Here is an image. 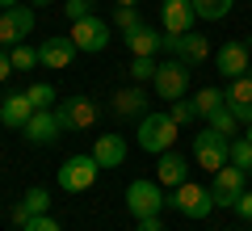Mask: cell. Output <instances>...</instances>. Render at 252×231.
I'll return each mask as SVG.
<instances>
[{
	"mask_svg": "<svg viewBox=\"0 0 252 231\" xmlns=\"http://www.w3.org/2000/svg\"><path fill=\"white\" fill-rule=\"evenodd\" d=\"M168 114H172V122H177V126H185V122H193V118H198V105L181 97V101H172V109H168Z\"/></svg>",
	"mask_w": 252,
	"mask_h": 231,
	"instance_id": "obj_31",
	"label": "cell"
},
{
	"mask_svg": "<svg viewBox=\"0 0 252 231\" xmlns=\"http://www.w3.org/2000/svg\"><path fill=\"white\" fill-rule=\"evenodd\" d=\"M168 206L177 214H185V219H206L210 210H215V194H210V185H198V181H185V185H177L168 194Z\"/></svg>",
	"mask_w": 252,
	"mask_h": 231,
	"instance_id": "obj_3",
	"label": "cell"
},
{
	"mask_svg": "<svg viewBox=\"0 0 252 231\" xmlns=\"http://www.w3.org/2000/svg\"><path fill=\"white\" fill-rule=\"evenodd\" d=\"M177 42H181V34H160V51L177 55Z\"/></svg>",
	"mask_w": 252,
	"mask_h": 231,
	"instance_id": "obj_36",
	"label": "cell"
},
{
	"mask_svg": "<svg viewBox=\"0 0 252 231\" xmlns=\"http://www.w3.org/2000/svg\"><path fill=\"white\" fill-rule=\"evenodd\" d=\"M168 206V198L160 194V181H130L126 185V210L135 219H152Z\"/></svg>",
	"mask_w": 252,
	"mask_h": 231,
	"instance_id": "obj_5",
	"label": "cell"
},
{
	"mask_svg": "<svg viewBox=\"0 0 252 231\" xmlns=\"http://www.w3.org/2000/svg\"><path fill=\"white\" fill-rule=\"evenodd\" d=\"M248 177H252V168H248Z\"/></svg>",
	"mask_w": 252,
	"mask_h": 231,
	"instance_id": "obj_43",
	"label": "cell"
},
{
	"mask_svg": "<svg viewBox=\"0 0 252 231\" xmlns=\"http://www.w3.org/2000/svg\"><path fill=\"white\" fill-rule=\"evenodd\" d=\"M206 122H210V131L227 134V139H231V134L240 131V118H235V114H231V109H227V105H223V109H215V114H210Z\"/></svg>",
	"mask_w": 252,
	"mask_h": 231,
	"instance_id": "obj_27",
	"label": "cell"
},
{
	"mask_svg": "<svg viewBox=\"0 0 252 231\" xmlns=\"http://www.w3.org/2000/svg\"><path fill=\"white\" fill-rule=\"evenodd\" d=\"M9 59H13V71H34V63H38V46L17 42V46H9Z\"/></svg>",
	"mask_w": 252,
	"mask_h": 231,
	"instance_id": "obj_24",
	"label": "cell"
},
{
	"mask_svg": "<svg viewBox=\"0 0 252 231\" xmlns=\"http://www.w3.org/2000/svg\"><path fill=\"white\" fill-rule=\"evenodd\" d=\"M126 46H130V55H156L160 51V34L152 26H139V30L126 34Z\"/></svg>",
	"mask_w": 252,
	"mask_h": 231,
	"instance_id": "obj_21",
	"label": "cell"
},
{
	"mask_svg": "<svg viewBox=\"0 0 252 231\" xmlns=\"http://www.w3.org/2000/svg\"><path fill=\"white\" fill-rule=\"evenodd\" d=\"M244 172L248 168H235V164H227V168H219L215 177H210V194H215V206H235L244 194Z\"/></svg>",
	"mask_w": 252,
	"mask_h": 231,
	"instance_id": "obj_10",
	"label": "cell"
},
{
	"mask_svg": "<svg viewBox=\"0 0 252 231\" xmlns=\"http://www.w3.org/2000/svg\"><path fill=\"white\" fill-rule=\"evenodd\" d=\"M193 13L202 21H223L231 13V0H193Z\"/></svg>",
	"mask_w": 252,
	"mask_h": 231,
	"instance_id": "obj_23",
	"label": "cell"
},
{
	"mask_svg": "<svg viewBox=\"0 0 252 231\" xmlns=\"http://www.w3.org/2000/svg\"><path fill=\"white\" fill-rule=\"evenodd\" d=\"M160 21H164V34H189V30H193V21H198L193 0H164Z\"/></svg>",
	"mask_w": 252,
	"mask_h": 231,
	"instance_id": "obj_12",
	"label": "cell"
},
{
	"mask_svg": "<svg viewBox=\"0 0 252 231\" xmlns=\"http://www.w3.org/2000/svg\"><path fill=\"white\" fill-rule=\"evenodd\" d=\"M30 118H34V101H30L26 93H9V97L0 101V122H4V126H17V131H21Z\"/></svg>",
	"mask_w": 252,
	"mask_h": 231,
	"instance_id": "obj_19",
	"label": "cell"
},
{
	"mask_svg": "<svg viewBox=\"0 0 252 231\" xmlns=\"http://www.w3.org/2000/svg\"><path fill=\"white\" fill-rule=\"evenodd\" d=\"M34 4H38V9H42V4H46V0H34Z\"/></svg>",
	"mask_w": 252,
	"mask_h": 231,
	"instance_id": "obj_41",
	"label": "cell"
},
{
	"mask_svg": "<svg viewBox=\"0 0 252 231\" xmlns=\"http://www.w3.org/2000/svg\"><path fill=\"white\" fill-rule=\"evenodd\" d=\"M55 118H59V126L63 131H93L97 126V118H101V105L93 97H72V101H59L55 105Z\"/></svg>",
	"mask_w": 252,
	"mask_h": 231,
	"instance_id": "obj_4",
	"label": "cell"
},
{
	"mask_svg": "<svg viewBox=\"0 0 252 231\" xmlns=\"http://www.w3.org/2000/svg\"><path fill=\"white\" fill-rule=\"evenodd\" d=\"M9 219H13V227H26V223L34 219V214L26 210V202H17V206H13V210H9Z\"/></svg>",
	"mask_w": 252,
	"mask_h": 231,
	"instance_id": "obj_35",
	"label": "cell"
},
{
	"mask_svg": "<svg viewBox=\"0 0 252 231\" xmlns=\"http://www.w3.org/2000/svg\"><path fill=\"white\" fill-rule=\"evenodd\" d=\"M109 109L118 118H143L147 114V101H143V84H130V89H118L109 97Z\"/></svg>",
	"mask_w": 252,
	"mask_h": 231,
	"instance_id": "obj_17",
	"label": "cell"
},
{
	"mask_svg": "<svg viewBox=\"0 0 252 231\" xmlns=\"http://www.w3.org/2000/svg\"><path fill=\"white\" fill-rule=\"evenodd\" d=\"M193 105H198V118H210L215 109L227 105V93H223V89H202L198 97H193Z\"/></svg>",
	"mask_w": 252,
	"mask_h": 231,
	"instance_id": "obj_22",
	"label": "cell"
},
{
	"mask_svg": "<svg viewBox=\"0 0 252 231\" xmlns=\"http://www.w3.org/2000/svg\"><path fill=\"white\" fill-rule=\"evenodd\" d=\"M231 210L240 214V219H252V189H244V194H240V202H235Z\"/></svg>",
	"mask_w": 252,
	"mask_h": 231,
	"instance_id": "obj_34",
	"label": "cell"
},
{
	"mask_svg": "<svg viewBox=\"0 0 252 231\" xmlns=\"http://www.w3.org/2000/svg\"><path fill=\"white\" fill-rule=\"evenodd\" d=\"M9 71H13V59H9V51H0V80H9Z\"/></svg>",
	"mask_w": 252,
	"mask_h": 231,
	"instance_id": "obj_38",
	"label": "cell"
},
{
	"mask_svg": "<svg viewBox=\"0 0 252 231\" xmlns=\"http://www.w3.org/2000/svg\"><path fill=\"white\" fill-rule=\"evenodd\" d=\"M156 67H160V63H156V55H135V59H130V80H135V84L156 80Z\"/></svg>",
	"mask_w": 252,
	"mask_h": 231,
	"instance_id": "obj_26",
	"label": "cell"
},
{
	"mask_svg": "<svg viewBox=\"0 0 252 231\" xmlns=\"http://www.w3.org/2000/svg\"><path fill=\"white\" fill-rule=\"evenodd\" d=\"M21 131H26V139L34 143V147H51L63 134V126H59V118H55V109H34V118H30Z\"/></svg>",
	"mask_w": 252,
	"mask_h": 231,
	"instance_id": "obj_11",
	"label": "cell"
},
{
	"mask_svg": "<svg viewBox=\"0 0 252 231\" xmlns=\"http://www.w3.org/2000/svg\"><path fill=\"white\" fill-rule=\"evenodd\" d=\"M172 143H177V122H172V114H143L139 118V147L143 151L164 156V151H172Z\"/></svg>",
	"mask_w": 252,
	"mask_h": 231,
	"instance_id": "obj_1",
	"label": "cell"
},
{
	"mask_svg": "<svg viewBox=\"0 0 252 231\" xmlns=\"http://www.w3.org/2000/svg\"><path fill=\"white\" fill-rule=\"evenodd\" d=\"M248 59H252V51H248L244 42H235V38H231V42L219 46L215 67L223 71V76H231V80H235V76H248Z\"/></svg>",
	"mask_w": 252,
	"mask_h": 231,
	"instance_id": "obj_13",
	"label": "cell"
},
{
	"mask_svg": "<svg viewBox=\"0 0 252 231\" xmlns=\"http://www.w3.org/2000/svg\"><path fill=\"white\" fill-rule=\"evenodd\" d=\"M21 202H26V210L30 214H46V210H51V194H46V189H26V198H21Z\"/></svg>",
	"mask_w": 252,
	"mask_h": 231,
	"instance_id": "obj_28",
	"label": "cell"
},
{
	"mask_svg": "<svg viewBox=\"0 0 252 231\" xmlns=\"http://www.w3.org/2000/svg\"><path fill=\"white\" fill-rule=\"evenodd\" d=\"M13 4H21V0H0V9H13Z\"/></svg>",
	"mask_w": 252,
	"mask_h": 231,
	"instance_id": "obj_39",
	"label": "cell"
},
{
	"mask_svg": "<svg viewBox=\"0 0 252 231\" xmlns=\"http://www.w3.org/2000/svg\"><path fill=\"white\" fill-rule=\"evenodd\" d=\"M21 231H63V227H59V223L51 219V214H34V219H30L26 227H21Z\"/></svg>",
	"mask_w": 252,
	"mask_h": 231,
	"instance_id": "obj_33",
	"label": "cell"
},
{
	"mask_svg": "<svg viewBox=\"0 0 252 231\" xmlns=\"http://www.w3.org/2000/svg\"><path fill=\"white\" fill-rule=\"evenodd\" d=\"M248 139H252V126H248Z\"/></svg>",
	"mask_w": 252,
	"mask_h": 231,
	"instance_id": "obj_42",
	"label": "cell"
},
{
	"mask_svg": "<svg viewBox=\"0 0 252 231\" xmlns=\"http://www.w3.org/2000/svg\"><path fill=\"white\" fill-rule=\"evenodd\" d=\"M227 109L240 118L244 126H252V76H235L227 89Z\"/></svg>",
	"mask_w": 252,
	"mask_h": 231,
	"instance_id": "obj_15",
	"label": "cell"
},
{
	"mask_svg": "<svg viewBox=\"0 0 252 231\" xmlns=\"http://www.w3.org/2000/svg\"><path fill=\"white\" fill-rule=\"evenodd\" d=\"M135 223H139V231H164L160 214H152V219H135Z\"/></svg>",
	"mask_w": 252,
	"mask_h": 231,
	"instance_id": "obj_37",
	"label": "cell"
},
{
	"mask_svg": "<svg viewBox=\"0 0 252 231\" xmlns=\"http://www.w3.org/2000/svg\"><path fill=\"white\" fill-rule=\"evenodd\" d=\"M97 172H101V164L93 160V156H72V160H63V168H59V189L63 194H84V189H93Z\"/></svg>",
	"mask_w": 252,
	"mask_h": 231,
	"instance_id": "obj_7",
	"label": "cell"
},
{
	"mask_svg": "<svg viewBox=\"0 0 252 231\" xmlns=\"http://www.w3.org/2000/svg\"><path fill=\"white\" fill-rule=\"evenodd\" d=\"M63 13H67V21L93 17V0H67V4H63Z\"/></svg>",
	"mask_w": 252,
	"mask_h": 231,
	"instance_id": "obj_32",
	"label": "cell"
},
{
	"mask_svg": "<svg viewBox=\"0 0 252 231\" xmlns=\"http://www.w3.org/2000/svg\"><path fill=\"white\" fill-rule=\"evenodd\" d=\"M156 93H160V101H181L189 93V63H181L177 55L172 59H164L160 67H156Z\"/></svg>",
	"mask_w": 252,
	"mask_h": 231,
	"instance_id": "obj_6",
	"label": "cell"
},
{
	"mask_svg": "<svg viewBox=\"0 0 252 231\" xmlns=\"http://www.w3.org/2000/svg\"><path fill=\"white\" fill-rule=\"evenodd\" d=\"M118 4H139V0H118Z\"/></svg>",
	"mask_w": 252,
	"mask_h": 231,
	"instance_id": "obj_40",
	"label": "cell"
},
{
	"mask_svg": "<svg viewBox=\"0 0 252 231\" xmlns=\"http://www.w3.org/2000/svg\"><path fill=\"white\" fill-rule=\"evenodd\" d=\"M193 160H198V168H206L210 177H215L219 168L231 164V139L206 126L202 134H193Z\"/></svg>",
	"mask_w": 252,
	"mask_h": 231,
	"instance_id": "obj_2",
	"label": "cell"
},
{
	"mask_svg": "<svg viewBox=\"0 0 252 231\" xmlns=\"http://www.w3.org/2000/svg\"><path fill=\"white\" fill-rule=\"evenodd\" d=\"M109 21H101V17H80V21H72V42H76V51H84V55H97V51H105L109 46Z\"/></svg>",
	"mask_w": 252,
	"mask_h": 231,
	"instance_id": "obj_8",
	"label": "cell"
},
{
	"mask_svg": "<svg viewBox=\"0 0 252 231\" xmlns=\"http://www.w3.org/2000/svg\"><path fill=\"white\" fill-rule=\"evenodd\" d=\"M231 164L235 168H252V139H231Z\"/></svg>",
	"mask_w": 252,
	"mask_h": 231,
	"instance_id": "obj_29",
	"label": "cell"
},
{
	"mask_svg": "<svg viewBox=\"0 0 252 231\" xmlns=\"http://www.w3.org/2000/svg\"><path fill=\"white\" fill-rule=\"evenodd\" d=\"M72 59H76V42L67 34H55L38 46V63L42 67H72Z\"/></svg>",
	"mask_w": 252,
	"mask_h": 231,
	"instance_id": "obj_14",
	"label": "cell"
},
{
	"mask_svg": "<svg viewBox=\"0 0 252 231\" xmlns=\"http://www.w3.org/2000/svg\"><path fill=\"white\" fill-rule=\"evenodd\" d=\"M26 97L34 101V109H55V89L51 84H30Z\"/></svg>",
	"mask_w": 252,
	"mask_h": 231,
	"instance_id": "obj_30",
	"label": "cell"
},
{
	"mask_svg": "<svg viewBox=\"0 0 252 231\" xmlns=\"http://www.w3.org/2000/svg\"><path fill=\"white\" fill-rule=\"evenodd\" d=\"M109 26H114V30H122V34H130V30H139V26H143V17L135 13V4H118V13L109 17Z\"/></svg>",
	"mask_w": 252,
	"mask_h": 231,
	"instance_id": "obj_25",
	"label": "cell"
},
{
	"mask_svg": "<svg viewBox=\"0 0 252 231\" xmlns=\"http://www.w3.org/2000/svg\"><path fill=\"white\" fill-rule=\"evenodd\" d=\"M93 160H97L101 168H118V164L126 160V139H122V134H97V143H93Z\"/></svg>",
	"mask_w": 252,
	"mask_h": 231,
	"instance_id": "obj_18",
	"label": "cell"
},
{
	"mask_svg": "<svg viewBox=\"0 0 252 231\" xmlns=\"http://www.w3.org/2000/svg\"><path fill=\"white\" fill-rule=\"evenodd\" d=\"M156 181H160V185H168V189L185 185V181H189V160L181 156V151H164L160 164H156Z\"/></svg>",
	"mask_w": 252,
	"mask_h": 231,
	"instance_id": "obj_16",
	"label": "cell"
},
{
	"mask_svg": "<svg viewBox=\"0 0 252 231\" xmlns=\"http://www.w3.org/2000/svg\"><path fill=\"white\" fill-rule=\"evenodd\" d=\"M26 34H34V9L30 4H13V9L0 13V42H4V51L26 42Z\"/></svg>",
	"mask_w": 252,
	"mask_h": 231,
	"instance_id": "obj_9",
	"label": "cell"
},
{
	"mask_svg": "<svg viewBox=\"0 0 252 231\" xmlns=\"http://www.w3.org/2000/svg\"><path fill=\"white\" fill-rule=\"evenodd\" d=\"M177 59L189 63V67H193V63H206V59H210V42H206V34H193V30H189V34H181V42H177Z\"/></svg>",
	"mask_w": 252,
	"mask_h": 231,
	"instance_id": "obj_20",
	"label": "cell"
}]
</instances>
